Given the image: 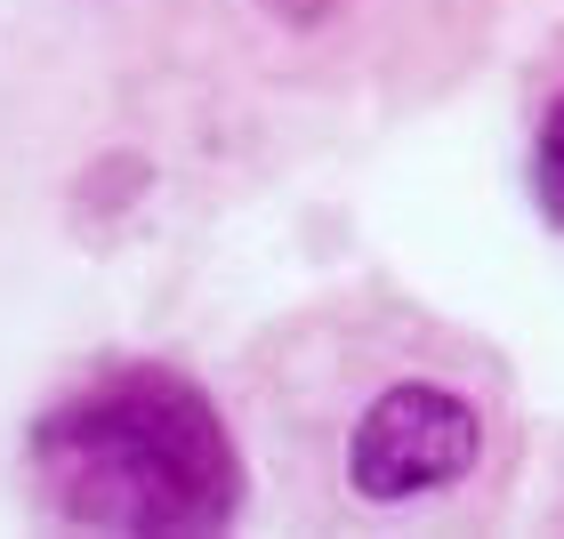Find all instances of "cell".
<instances>
[{
    "mask_svg": "<svg viewBox=\"0 0 564 539\" xmlns=\"http://www.w3.org/2000/svg\"><path fill=\"white\" fill-rule=\"evenodd\" d=\"M33 475L65 524L89 531H226L242 459L218 403L162 363L106 371L33 427Z\"/></svg>",
    "mask_w": 564,
    "mask_h": 539,
    "instance_id": "6da1fadb",
    "label": "cell"
},
{
    "mask_svg": "<svg viewBox=\"0 0 564 539\" xmlns=\"http://www.w3.org/2000/svg\"><path fill=\"white\" fill-rule=\"evenodd\" d=\"M476 403L452 395V387H427V378H403L388 387L347 435V483L379 507H403V499H427L459 483L476 468Z\"/></svg>",
    "mask_w": 564,
    "mask_h": 539,
    "instance_id": "7a4b0ae2",
    "label": "cell"
},
{
    "mask_svg": "<svg viewBox=\"0 0 564 539\" xmlns=\"http://www.w3.org/2000/svg\"><path fill=\"white\" fill-rule=\"evenodd\" d=\"M532 194H541V218L564 226V97L541 121V145H532Z\"/></svg>",
    "mask_w": 564,
    "mask_h": 539,
    "instance_id": "3957f363",
    "label": "cell"
},
{
    "mask_svg": "<svg viewBox=\"0 0 564 539\" xmlns=\"http://www.w3.org/2000/svg\"><path fill=\"white\" fill-rule=\"evenodd\" d=\"M267 9H274L282 24H323V16H339L347 0H267Z\"/></svg>",
    "mask_w": 564,
    "mask_h": 539,
    "instance_id": "277c9868",
    "label": "cell"
}]
</instances>
